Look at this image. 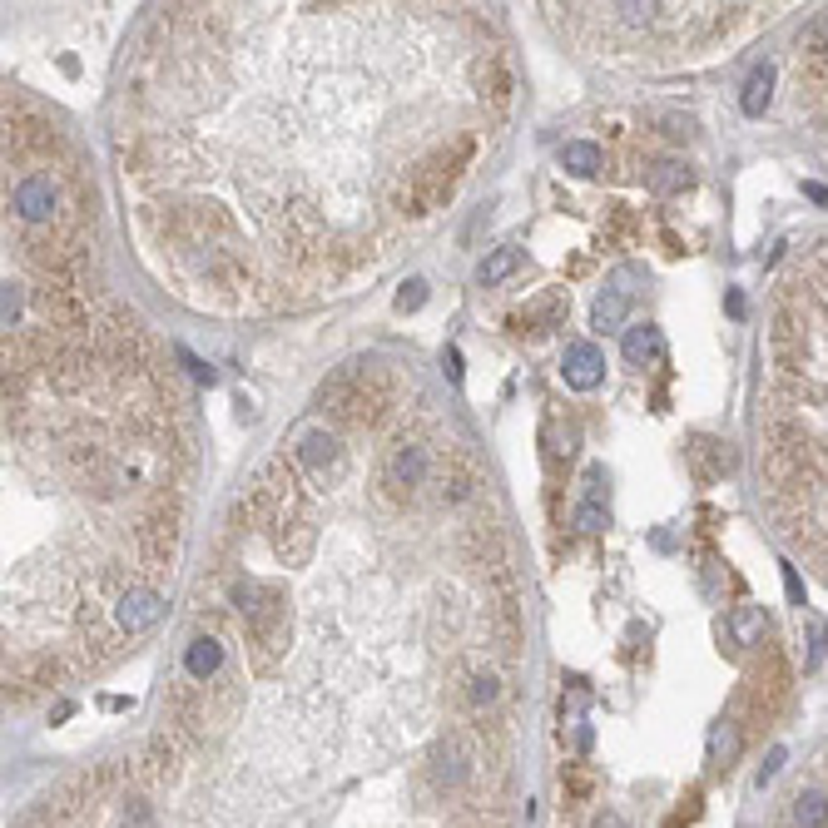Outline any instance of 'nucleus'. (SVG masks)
Wrapping results in <instances>:
<instances>
[{"label": "nucleus", "instance_id": "nucleus-1", "mask_svg": "<svg viewBox=\"0 0 828 828\" xmlns=\"http://www.w3.org/2000/svg\"><path fill=\"white\" fill-rule=\"evenodd\" d=\"M560 377H566V387H576V392L600 387V377H605V353H600L596 343H566V357H560Z\"/></svg>", "mask_w": 828, "mask_h": 828}, {"label": "nucleus", "instance_id": "nucleus-2", "mask_svg": "<svg viewBox=\"0 0 828 828\" xmlns=\"http://www.w3.org/2000/svg\"><path fill=\"white\" fill-rule=\"evenodd\" d=\"M114 620H120V630H130V635L150 630V625L164 620V596H159V590H130V596L114 605Z\"/></svg>", "mask_w": 828, "mask_h": 828}, {"label": "nucleus", "instance_id": "nucleus-3", "mask_svg": "<svg viewBox=\"0 0 828 828\" xmlns=\"http://www.w3.org/2000/svg\"><path fill=\"white\" fill-rule=\"evenodd\" d=\"M50 209H55V189H50V179H25V184L15 189V214L25 219V224L50 219Z\"/></svg>", "mask_w": 828, "mask_h": 828}, {"label": "nucleus", "instance_id": "nucleus-4", "mask_svg": "<svg viewBox=\"0 0 828 828\" xmlns=\"http://www.w3.org/2000/svg\"><path fill=\"white\" fill-rule=\"evenodd\" d=\"M769 100H774V65L764 60V65H754V70H749L745 94H739V110H745L749 120H759V114L769 110Z\"/></svg>", "mask_w": 828, "mask_h": 828}, {"label": "nucleus", "instance_id": "nucleus-5", "mask_svg": "<svg viewBox=\"0 0 828 828\" xmlns=\"http://www.w3.org/2000/svg\"><path fill=\"white\" fill-rule=\"evenodd\" d=\"M660 347H665V337H660V327H655V323L625 327V363H630V367H645L650 357H660Z\"/></svg>", "mask_w": 828, "mask_h": 828}, {"label": "nucleus", "instance_id": "nucleus-6", "mask_svg": "<svg viewBox=\"0 0 828 828\" xmlns=\"http://www.w3.org/2000/svg\"><path fill=\"white\" fill-rule=\"evenodd\" d=\"M625 307H630V288H620V278H615L596 298V307H590V323H596L600 333H615V327L625 323Z\"/></svg>", "mask_w": 828, "mask_h": 828}, {"label": "nucleus", "instance_id": "nucleus-7", "mask_svg": "<svg viewBox=\"0 0 828 828\" xmlns=\"http://www.w3.org/2000/svg\"><path fill=\"white\" fill-rule=\"evenodd\" d=\"M224 665V645L214 640V635H199V640H189V650H184V670L194 675V679H209Z\"/></svg>", "mask_w": 828, "mask_h": 828}, {"label": "nucleus", "instance_id": "nucleus-8", "mask_svg": "<svg viewBox=\"0 0 828 828\" xmlns=\"http://www.w3.org/2000/svg\"><path fill=\"white\" fill-rule=\"evenodd\" d=\"M516 268H521V248H511V243H506V248H496V253H492V258H482L476 278H482L486 288H496V283H506Z\"/></svg>", "mask_w": 828, "mask_h": 828}, {"label": "nucleus", "instance_id": "nucleus-9", "mask_svg": "<svg viewBox=\"0 0 828 828\" xmlns=\"http://www.w3.org/2000/svg\"><path fill=\"white\" fill-rule=\"evenodd\" d=\"M298 462L307 466V472H323L327 462H337V442L327 437V432H307L303 447H298Z\"/></svg>", "mask_w": 828, "mask_h": 828}, {"label": "nucleus", "instance_id": "nucleus-10", "mask_svg": "<svg viewBox=\"0 0 828 828\" xmlns=\"http://www.w3.org/2000/svg\"><path fill=\"white\" fill-rule=\"evenodd\" d=\"M422 472H427L422 447H397V456H392V486H417Z\"/></svg>", "mask_w": 828, "mask_h": 828}, {"label": "nucleus", "instance_id": "nucleus-11", "mask_svg": "<svg viewBox=\"0 0 828 828\" xmlns=\"http://www.w3.org/2000/svg\"><path fill=\"white\" fill-rule=\"evenodd\" d=\"M560 164H566L570 174H596V169H600V144H590V140H570L566 150H560Z\"/></svg>", "mask_w": 828, "mask_h": 828}, {"label": "nucleus", "instance_id": "nucleus-12", "mask_svg": "<svg viewBox=\"0 0 828 828\" xmlns=\"http://www.w3.org/2000/svg\"><path fill=\"white\" fill-rule=\"evenodd\" d=\"M729 635H735V645H754L764 635V610L759 605H739L735 615H729Z\"/></svg>", "mask_w": 828, "mask_h": 828}, {"label": "nucleus", "instance_id": "nucleus-13", "mask_svg": "<svg viewBox=\"0 0 828 828\" xmlns=\"http://www.w3.org/2000/svg\"><path fill=\"white\" fill-rule=\"evenodd\" d=\"M794 819L804 828H828V799L823 794H799L794 799Z\"/></svg>", "mask_w": 828, "mask_h": 828}, {"label": "nucleus", "instance_id": "nucleus-14", "mask_svg": "<svg viewBox=\"0 0 828 828\" xmlns=\"http://www.w3.org/2000/svg\"><path fill=\"white\" fill-rule=\"evenodd\" d=\"M650 189H655V194H675V189H689V169L675 164V159H665V164H655Z\"/></svg>", "mask_w": 828, "mask_h": 828}, {"label": "nucleus", "instance_id": "nucleus-15", "mask_svg": "<svg viewBox=\"0 0 828 828\" xmlns=\"http://www.w3.org/2000/svg\"><path fill=\"white\" fill-rule=\"evenodd\" d=\"M422 303H427V283L407 278V283H402V293H397V313H417Z\"/></svg>", "mask_w": 828, "mask_h": 828}, {"label": "nucleus", "instance_id": "nucleus-16", "mask_svg": "<svg viewBox=\"0 0 828 828\" xmlns=\"http://www.w3.org/2000/svg\"><path fill=\"white\" fill-rule=\"evenodd\" d=\"M729 749H735V729L719 725L715 735H709V764H719V754H729Z\"/></svg>", "mask_w": 828, "mask_h": 828}, {"label": "nucleus", "instance_id": "nucleus-17", "mask_svg": "<svg viewBox=\"0 0 828 828\" xmlns=\"http://www.w3.org/2000/svg\"><path fill=\"white\" fill-rule=\"evenodd\" d=\"M804 630H809V665H819V655H823V620H819V615H809Z\"/></svg>", "mask_w": 828, "mask_h": 828}, {"label": "nucleus", "instance_id": "nucleus-18", "mask_svg": "<svg viewBox=\"0 0 828 828\" xmlns=\"http://www.w3.org/2000/svg\"><path fill=\"white\" fill-rule=\"evenodd\" d=\"M179 357H184V363H189V373H194L199 382H209V387H214V382H219V373H214V367H209V363H199V357L189 353V347H179Z\"/></svg>", "mask_w": 828, "mask_h": 828}, {"label": "nucleus", "instance_id": "nucleus-19", "mask_svg": "<svg viewBox=\"0 0 828 828\" xmlns=\"http://www.w3.org/2000/svg\"><path fill=\"white\" fill-rule=\"evenodd\" d=\"M0 317H5V327H15L20 317V288H10V283H5V298H0Z\"/></svg>", "mask_w": 828, "mask_h": 828}, {"label": "nucleus", "instance_id": "nucleus-20", "mask_svg": "<svg viewBox=\"0 0 828 828\" xmlns=\"http://www.w3.org/2000/svg\"><path fill=\"white\" fill-rule=\"evenodd\" d=\"M784 759H789V749H769V759H764V769H759V779H754V784L764 789V784H769L774 774H779V764H784Z\"/></svg>", "mask_w": 828, "mask_h": 828}, {"label": "nucleus", "instance_id": "nucleus-21", "mask_svg": "<svg viewBox=\"0 0 828 828\" xmlns=\"http://www.w3.org/2000/svg\"><path fill=\"white\" fill-rule=\"evenodd\" d=\"M784 586H789V600L794 605H804V586H799V576H794V566H784Z\"/></svg>", "mask_w": 828, "mask_h": 828}, {"label": "nucleus", "instance_id": "nucleus-22", "mask_svg": "<svg viewBox=\"0 0 828 828\" xmlns=\"http://www.w3.org/2000/svg\"><path fill=\"white\" fill-rule=\"evenodd\" d=\"M472 695H476V699H492V695H496V679H492V675H482V679H476Z\"/></svg>", "mask_w": 828, "mask_h": 828}, {"label": "nucleus", "instance_id": "nucleus-23", "mask_svg": "<svg viewBox=\"0 0 828 828\" xmlns=\"http://www.w3.org/2000/svg\"><path fill=\"white\" fill-rule=\"evenodd\" d=\"M804 194H809L813 204H823V209H828V189H823V184H804Z\"/></svg>", "mask_w": 828, "mask_h": 828}]
</instances>
